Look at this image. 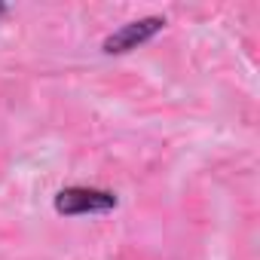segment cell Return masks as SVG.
<instances>
[{"label":"cell","instance_id":"obj_1","mask_svg":"<svg viewBox=\"0 0 260 260\" xmlns=\"http://www.w3.org/2000/svg\"><path fill=\"white\" fill-rule=\"evenodd\" d=\"M116 193L98 190V187H64L55 196V211L64 217H80V214H107L116 208Z\"/></svg>","mask_w":260,"mask_h":260},{"label":"cell","instance_id":"obj_2","mask_svg":"<svg viewBox=\"0 0 260 260\" xmlns=\"http://www.w3.org/2000/svg\"><path fill=\"white\" fill-rule=\"evenodd\" d=\"M166 28V19L162 16H147V19H135V22H128L122 25L119 31H113L110 37H104L101 49L107 55H122V52H132L144 43H150L159 31Z\"/></svg>","mask_w":260,"mask_h":260},{"label":"cell","instance_id":"obj_3","mask_svg":"<svg viewBox=\"0 0 260 260\" xmlns=\"http://www.w3.org/2000/svg\"><path fill=\"white\" fill-rule=\"evenodd\" d=\"M7 16V4H0V19H4Z\"/></svg>","mask_w":260,"mask_h":260}]
</instances>
